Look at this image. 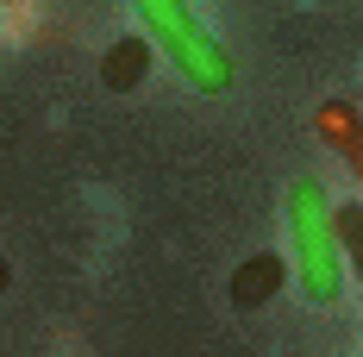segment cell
<instances>
[{
  "label": "cell",
  "instance_id": "cell-1",
  "mask_svg": "<svg viewBox=\"0 0 363 357\" xmlns=\"http://www.w3.org/2000/svg\"><path fill=\"white\" fill-rule=\"evenodd\" d=\"M282 219H289V270H294V282H301V295L313 307H332L345 295V282H351L345 245L332 232V194L313 176H294L289 201H282Z\"/></svg>",
  "mask_w": 363,
  "mask_h": 357
},
{
  "label": "cell",
  "instance_id": "cell-2",
  "mask_svg": "<svg viewBox=\"0 0 363 357\" xmlns=\"http://www.w3.org/2000/svg\"><path fill=\"white\" fill-rule=\"evenodd\" d=\"M132 6H138V19H145V38L182 70V82H188L194 94H225V88H232V57H225L219 38L194 19L188 0H132Z\"/></svg>",
  "mask_w": 363,
  "mask_h": 357
},
{
  "label": "cell",
  "instance_id": "cell-3",
  "mask_svg": "<svg viewBox=\"0 0 363 357\" xmlns=\"http://www.w3.org/2000/svg\"><path fill=\"white\" fill-rule=\"evenodd\" d=\"M282 282H289V263L276 251H257L232 270V307H263L269 295H282Z\"/></svg>",
  "mask_w": 363,
  "mask_h": 357
},
{
  "label": "cell",
  "instance_id": "cell-4",
  "mask_svg": "<svg viewBox=\"0 0 363 357\" xmlns=\"http://www.w3.org/2000/svg\"><path fill=\"white\" fill-rule=\"evenodd\" d=\"M150 57H157V44H150V38H132V32L113 38L107 57H101V82H107L113 94H132V88L150 75Z\"/></svg>",
  "mask_w": 363,
  "mask_h": 357
},
{
  "label": "cell",
  "instance_id": "cell-5",
  "mask_svg": "<svg viewBox=\"0 0 363 357\" xmlns=\"http://www.w3.org/2000/svg\"><path fill=\"white\" fill-rule=\"evenodd\" d=\"M320 138L351 157V150L363 144V113L351 107V101H326V107H320Z\"/></svg>",
  "mask_w": 363,
  "mask_h": 357
},
{
  "label": "cell",
  "instance_id": "cell-6",
  "mask_svg": "<svg viewBox=\"0 0 363 357\" xmlns=\"http://www.w3.org/2000/svg\"><path fill=\"white\" fill-rule=\"evenodd\" d=\"M332 232L345 245V270L363 282V201H332Z\"/></svg>",
  "mask_w": 363,
  "mask_h": 357
},
{
  "label": "cell",
  "instance_id": "cell-7",
  "mask_svg": "<svg viewBox=\"0 0 363 357\" xmlns=\"http://www.w3.org/2000/svg\"><path fill=\"white\" fill-rule=\"evenodd\" d=\"M351 170H357V182H363V144H357V150H351Z\"/></svg>",
  "mask_w": 363,
  "mask_h": 357
},
{
  "label": "cell",
  "instance_id": "cell-8",
  "mask_svg": "<svg viewBox=\"0 0 363 357\" xmlns=\"http://www.w3.org/2000/svg\"><path fill=\"white\" fill-rule=\"evenodd\" d=\"M6 282H13V270H6V257H0V288H6Z\"/></svg>",
  "mask_w": 363,
  "mask_h": 357
}]
</instances>
